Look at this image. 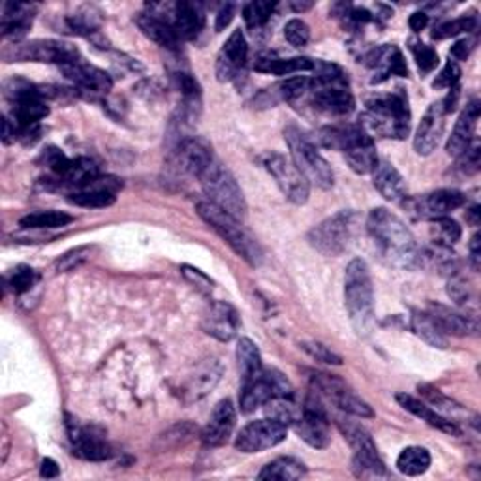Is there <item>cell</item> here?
Returning <instances> with one entry per match:
<instances>
[{
	"instance_id": "obj_1",
	"label": "cell",
	"mask_w": 481,
	"mask_h": 481,
	"mask_svg": "<svg viewBox=\"0 0 481 481\" xmlns=\"http://www.w3.org/2000/svg\"><path fill=\"white\" fill-rule=\"evenodd\" d=\"M367 229L380 248L382 256L391 265L412 269L417 265V245L410 229L391 210L378 207L373 209L367 219Z\"/></svg>"
},
{
	"instance_id": "obj_2",
	"label": "cell",
	"mask_w": 481,
	"mask_h": 481,
	"mask_svg": "<svg viewBox=\"0 0 481 481\" xmlns=\"http://www.w3.org/2000/svg\"><path fill=\"white\" fill-rule=\"evenodd\" d=\"M361 128L373 136L404 140L410 133V107L402 90L378 94L367 100V113L359 121Z\"/></svg>"
},
{
	"instance_id": "obj_3",
	"label": "cell",
	"mask_w": 481,
	"mask_h": 481,
	"mask_svg": "<svg viewBox=\"0 0 481 481\" xmlns=\"http://www.w3.org/2000/svg\"><path fill=\"white\" fill-rule=\"evenodd\" d=\"M320 142L327 149L342 150L344 159L350 169L367 176L373 173L378 164V155L373 136L361 128V125H342V126H327L320 132Z\"/></svg>"
},
{
	"instance_id": "obj_4",
	"label": "cell",
	"mask_w": 481,
	"mask_h": 481,
	"mask_svg": "<svg viewBox=\"0 0 481 481\" xmlns=\"http://www.w3.org/2000/svg\"><path fill=\"white\" fill-rule=\"evenodd\" d=\"M344 301L357 335H369L374 327V292L369 265L359 258L346 267Z\"/></svg>"
},
{
	"instance_id": "obj_5",
	"label": "cell",
	"mask_w": 481,
	"mask_h": 481,
	"mask_svg": "<svg viewBox=\"0 0 481 481\" xmlns=\"http://www.w3.org/2000/svg\"><path fill=\"white\" fill-rule=\"evenodd\" d=\"M196 210L198 215L213 228L215 232L236 250V254H239L248 265L260 267L263 263L262 245L241 226V220L226 213L224 209L210 203L209 200L198 202Z\"/></svg>"
},
{
	"instance_id": "obj_6",
	"label": "cell",
	"mask_w": 481,
	"mask_h": 481,
	"mask_svg": "<svg viewBox=\"0 0 481 481\" xmlns=\"http://www.w3.org/2000/svg\"><path fill=\"white\" fill-rule=\"evenodd\" d=\"M284 140L290 147L292 162L303 173L309 185H316L322 190H330L335 183L333 169L327 162L313 140L297 125H288L284 128Z\"/></svg>"
},
{
	"instance_id": "obj_7",
	"label": "cell",
	"mask_w": 481,
	"mask_h": 481,
	"mask_svg": "<svg viewBox=\"0 0 481 481\" xmlns=\"http://www.w3.org/2000/svg\"><path fill=\"white\" fill-rule=\"evenodd\" d=\"M200 183L210 203L219 205L237 220L246 217V200L243 196V190L232 176V171L219 159H215L213 164L202 173Z\"/></svg>"
},
{
	"instance_id": "obj_8",
	"label": "cell",
	"mask_w": 481,
	"mask_h": 481,
	"mask_svg": "<svg viewBox=\"0 0 481 481\" xmlns=\"http://www.w3.org/2000/svg\"><path fill=\"white\" fill-rule=\"evenodd\" d=\"M339 427L344 434V438L348 440L350 448L354 450V459H352V468L357 477H386L388 470L383 460L378 455V450L374 446V442L371 434L365 431L357 423L339 419Z\"/></svg>"
},
{
	"instance_id": "obj_9",
	"label": "cell",
	"mask_w": 481,
	"mask_h": 481,
	"mask_svg": "<svg viewBox=\"0 0 481 481\" xmlns=\"http://www.w3.org/2000/svg\"><path fill=\"white\" fill-rule=\"evenodd\" d=\"M273 397H294L292 383L286 376L275 369H263L258 376L243 380L239 404L245 414L254 412L256 408Z\"/></svg>"
},
{
	"instance_id": "obj_10",
	"label": "cell",
	"mask_w": 481,
	"mask_h": 481,
	"mask_svg": "<svg viewBox=\"0 0 481 481\" xmlns=\"http://www.w3.org/2000/svg\"><path fill=\"white\" fill-rule=\"evenodd\" d=\"M260 162L267 169L269 176L275 179L288 202H292L296 205H303L309 202L311 185L303 177V173L296 167V164L290 159L279 155V152L269 150L260 157Z\"/></svg>"
},
{
	"instance_id": "obj_11",
	"label": "cell",
	"mask_w": 481,
	"mask_h": 481,
	"mask_svg": "<svg viewBox=\"0 0 481 481\" xmlns=\"http://www.w3.org/2000/svg\"><path fill=\"white\" fill-rule=\"evenodd\" d=\"M356 215L352 210H340V213L325 219L309 232V243L323 256L342 254L352 237V226Z\"/></svg>"
},
{
	"instance_id": "obj_12",
	"label": "cell",
	"mask_w": 481,
	"mask_h": 481,
	"mask_svg": "<svg viewBox=\"0 0 481 481\" xmlns=\"http://www.w3.org/2000/svg\"><path fill=\"white\" fill-rule=\"evenodd\" d=\"M6 59H13L17 63H46V64H59L70 66L83 61L80 49L61 40H32L27 44H17L12 55H6Z\"/></svg>"
},
{
	"instance_id": "obj_13",
	"label": "cell",
	"mask_w": 481,
	"mask_h": 481,
	"mask_svg": "<svg viewBox=\"0 0 481 481\" xmlns=\"http://www.w3.org/2000/svg\"><path fill=\"white\" fill-rule=\"evenodd\" d=\"M313 386L316 390L314 393H320L330 399L331 402H335L337 408H340L342 412L357 416V417H374V412L369 407V402L359 399L340 378L333 374L320 373L313 376Z\"/></svg>"
},
{
	"instance_id": "obj_14",
	"label": "cell",
	"mask_w": 481,
	"mask_h": 481,
	"mask_svg": "<svg viewBox=\"0 0 481 481\" xmlns=\"http://www.w3.org/2000/svg\"><path fill=\"white\" fill-rule=\"evenodd\" d=\"M288 429L282 423L267 417L248 423L236 438V448L243 453H258L263 450H271L286 440Z\"/></svg>"
},
{
	"instance_id": "obj_15",
	"label": "cell",
	"mask_w": 481,
	"mask_h": 481,
	"mask_svg": "<svg viewBox=\"0 0 481 481\" xmlns=\"http://www.w3.org/2000/svg\"><path fill=\"white\" fill-rule=\"evenodd\" d=\"M66 427L73 455H78L85 460H106L113 455V450L106 440V433L100 427L82 425L78 419H73L70 416L66 421Z\"/></svg>"
},
{
	"instance_id": "obj_16",
	"label": "cell",
	"mask_w": 481,
	"mask_h": 481,
	"mask_svg": "<svg viewBox=\"0 0 481 481\" xmlns=\"http://www.w3.org/2000/svg\"><path fill=\"white\" fill-rule=\"evenodd\" d=\"M294 429L299 434L301 440L316 450H323L330 446V421H327V414L318 399L311 397L303 407L301 417L294 423Z\"/></svg>"
},
{
	"instance_id": "obj_17",
	"label": "cell",
	"mask_w": 481,
	"mask_h": 481,
	"mask_svg": "<svg viewBox=\"0 0 481 481\" xmlns=\"http://www.w3.org/2000/svg\"><path fill=\"white\" fill-rule=\"evenodd\" d=\"M467 202V196L463 192L459 190H436L431 192L427 196L407 200L404 205L410 209V213L419 217V219H440V217H448L451 210H457L459 207H463Z\"/></svg>"
},
{
	"instance_id": "obj_18",
	"label": "cell",
	"mask_w": 481,
	"mask_h": 481,
	"mask_svg": "<svg viewBox=\"0 0 481 481\" xmlns=\"http://www.w3.org/2000/svg\"><path fill=\"white\" fill-rule=\"evenodd\" d=\"M248 59V44L241 29L234 30L217 56V78L222 83L236 82Z\"/></svg>"
},
{
	"instance_id": "obj_19",
	"label": "cell",
	"mask_w": 481,
	"mask_h": 481,
	"mask_svg": "<svg viewBox=\"0 0 481 481\" xmlns=\"http://www.w3.org/2000/svg\"><path fill=\"white\" fill-rule=\"evenodd\" d=\"M365 64L373 70V83H383L393 75L408 78V66L397 46H380L365 55Z\"/></svg>"
},
{
	"instance_id": "obj_20",
	"label": "cell",
	"mask_w": 481,
	"mask_h": 481,
	"mask_svg": "<svg viewBox=\"0 0 481 481\" xmlns=\"http://www.w3.org/2000/svg\"><path fill=\"white\" fill-rule=\"evenodd\" d=\"M446 111L440 102H434L429 106V109L423 115V119L416 130L414 136V149L417 155L429 157L431 152L438 147L442 136H444L446 128Z\"/></svg>"
},
{
	"instance_id": "obj_21",
	"label": "cell",
	"mask_w": 481,
	"mask_h": 481,
	"mask_svg": "<svg viewBox=\"0 0 481 481\" xmlns=\"http://www.w3.org/2000/svg\"><path fill=\"white\" fill-rule=\"evenodd\" d=\"M123 188V183L115 177H96L90 185L82 190L70 192L68 202L87 207V209H104L115 203L117 200V192Z\"/></svg>"
},
{
	"instance_id": "obj_22",
	"label": "cell",
	"mask_w": 481,
	"mask_h": 481,
	"mask_svg": "<svg viewBox=\"0 0 481 481\" xmlns=\"http://www.w3.org/2000/svg\"><path fill=\"white\" fill-rule=\"evenodd\" d=\"M236 421H237V414H236L234 402L229 399L220 400L215 407L213 414H210V419L202 433L203 444L209 448L224 446L229 440V436L234 434Z\"/></svg>"
},
{
	"instance_id": "obj_23",
	"label": "cell",
	"mask_w": 481,
	"mask_h": 481,
	"mask_svg": "<svg viewBox=\"0 0 481 481\" xmlns=\"http://www.w3.org/2000/svg\"><path fill=\"white\" fill-rule=\"evenodd\" d=\"M241 327L237 311L229 303L215 301L209 306L203 316V330L207 335L215 337L220 342L232 340Z\"/></svg>"
},
{
	"instance_id": "obj_24",
	"label": "cell",
	"mask_w": 481,
	"mask_h": 481,
	"mask_svg": "<svg viewBox=\"0 0 481 481\" xmlns=\"http://www.w3.org/2000/svg\"><path fill=\"white\" fill-rule=\"evenodd\" d=\"M63 72L66 75V80L72 82L75 89H80V92L92 96V99H99V96L107 94L113 87V82L107 72L90 66L83 61L64 66Z\"/></svg>"
},
{
	"instance_id": "obj_25",
	"label": "cell",
	"mask_w": 481,
	"mask_h": 481,
	"mask_svg": "<svg viewBox=\"0 0 481 481\" xmlns=\"http://www.w3.org/2000/svg\"><path fill=\"white\" fill-rule=\"evenodd\" d=\"M173 155H176V164L181 167V171L190 173V176H194L198 179L217 159L213 149L200 138L183 140L176 149H173Z\"/></svg>"
},
{
	"instance_id": "obj_26",
	"label": "cell",
	"mask_w": 481,
	"mask_h": 481,
	"mask_svg": "<svg viewBox=\"0 0 481 481\" xmlns=\"http://www.w3.org/2000/svg\"><path fill=\"white\" fill-rule=\"evenodd\" d=\"M169 23L181 40H194L205 25V13L200 3H177L171 6Z\"/></svg>"
},
{
	"instance_id": "obj_27",
	"label": "cell",
	"mask_w": 481,
	"mask_h": 481,
	"mask_svg": "<svg viewBox=\"0 0 481 481\" xmlns=\"http://www.w3.org/2000/svg\"><path fill=\"white\" fill-rule=\"evenodd\" d=\"M479 102L472 100L467 104V107L463 109V113L459 115V119L455 123V128L451 132V136L448 140V152L451 157H460L463 152L468 149V145L474 142V133H476V126L479 121Z\"/></svg>"
},
{
	"instance_id": "obj_28",
	"label": "cell",
	"mask_w": 481,
	"mask_h": 481,
	"mask_svg": "<svg viewBox=\"0 0 481 481\" xmlns=\"http://www.w3.org/2000/svg\"><path fill=\"white\" fill-rule=\"evenodd\" d=\"M427 314L433 318V322L438 325V330L444 335H453V337H467L477 331L476 322L463 313H457L446 305L440 303H431Z\"/></svg>"
},
{
	"instance_id": "obj_29",
	"label": "cell",
	"mask_w": 481,
	"mask_h": 481,
	"mask_svg": "<svg viewBox=\"0 0 481 481\" xmlns=\"http://www.w3.org/2000/svg\"><path fill=\"white\" fill-rule=\"evenodd\" d=\"M373 183L374 188L388 202L407 200V183H404L397 167L388 160H378V164L373 169Z\"/></svg>"
},
{
	"instance_id": "obj_30",
	"label": "cell",
	"mask_w": 481,
	"mask_h": 481,
	"mask_svg": "<svg viewBox=\"0 0 481 481\" xmlns=\"http://www.w3.org/2000/svg\"><path fill=\"white\" fill-rule=\"evenodd\" d=\"M397 402L400 404V407L404 410H408L410 414H414L416 417H419L421 421H425L429 423L431 427L442 431V433H446V434H453V436H459L460 434V429L457 427V423L444 417V416H440L436 410H433L427 402H423L412 395H407V393H399L397 395Z\"/></svg>"
},
{
	"instance_id": "obj_31",
	"label": "cell",
	"mask_w": 481,
	"mask_h": 481,
	"mask_svg": "<svg viewBox=\"0 0 481 481\" xmlns=\"http://www.w3.org/2000/svg\"><path fill=\"white\" fill-rule=\"evenodd\" d=\"M138 27L142 29V32L152 40L155 44H159L160 47H166L169 51H177L179 49V42L181 38L177 36L176 29H173L166 19L152 15V13H140L136 19Z\"/></svg>"
},
{
	"instance_id": "obj_32",
	"label": "cell",
	"mask_w": 481,
	"mask_h": 481,
	"mask_svg": "<svg viewBox=\"0 0 481 481\" xmlns=\"http://www.w3.org/2000/svg\"><path fill=\"white\" fill-rule=\"evenodd\" d=\"M254 68L262 73H273V75H292L297 72H313L314 61L306 59V56H292V59H280L277 55L265 53L260 55Z\"/></svg>"
},
{
	"instance_id": "obj_33",
	"label": "cell",
	"mask_w": 481,
	"mask_h": 481,
	"mask_svg": "<svg viewBox=\"0 0 481 481\" xmlns=\"http://www.w3.org/2000/svg\"><path fill=\"white\" fill-rule=\"evenodd\" d=\"M34 13H36V6L32 4L8 3L3 12V23H0L3 34L13 36L15 40H19V38L25 36L27 30L30 29L34 21Z\"/></svg>"
},
{
	"instance_id": "obj_34",
	"label": "cell",
	"mask_w": 481,
	"mask_h": 481,
	"mask_svg": "<svg viewBox=\"0 0 481 481\" xmlns=\"http://www.w3.org/2000/svg\"><path fill=\"white\" fill-rule=\"evenodd\" d=\"M306 474L305 465L301 460L294 459V457H279L275 459L273 463H269L267 467H263V470L258 474L260 479H267V481H296L301 479Z\"/></svg>"
},
{
	"instance_id": "obj_35",
	"label": "cell",
	"mask_w": 481,
	"mask_h": 481,
	"mask_svg": "<svg viewBox=\"0 0 481 481\" xmlns=\"http://www.w3.org/2000/svg\"><path fill=\"white\" fill-rule=\"evenodd\" d=\"M311 90V78H305V75H297V78H288L286 82L275 85L273 89H267L263 94L269 96L267 106H275L277 102H296Z\"/></svg>"
},
{
	"instance_id": "obj_36",
	"label": "cell",
	"mask_w": 481,
	"mask_h": 481,
	"mask_svg": "<svg viewBox=\"0 0 481 481\" xmlns=\"http://www.w3.org/2000/svg\"><path fill=\"white\" fill-rule=\"evenodd\" d=\"M410 325H412V331L419 339L425 340L429 346H433V348H440V350L448 348V337L438 330V325L433 322V318L427 313L414 311L410 318Z\"/></svg>"
},
{
	"instance_id": "obj_37",
	"label": "cell",
	"mask_w": 481,
	"mask_h": 481,
	"mask_svg": "<svg viewBox=\"0 0 481 481\" xmlns=\"http://www.w3.org/2000/svg\"><path fill=\"white\" fill-rule=\"evenodd\" d=\"M431 467V453L421 446L404 448L397 457V470L404 476H421Z\"/></svg>"
},
{
	"instance_id": "obj_38",
	"label": "cell",
	"mask_w": 481,
	"mask_h": 481,
	"mask_svg": "<svg viewBox=\"0 0 481 481\" xmlns=\"http://www.w3.org/2000/svg\"><path fill=\"white\" fill-rule=\"evenodd\" d=\"M263 407H265L267 417L282 423V425L286 427L294 425L303 412V408L294 402V397H273V399H269Z\"/></svg>"
},
{
	"instance_id": "obj_39",
	"label": "cell",
	"mask_w": 481,
	"mask_h": 481,
	"mask_svg": "<svg viewBox=\"0 0 481 481\" xmlns=\"http://www.w3.org/2000/svg\"><path fill=\"white\" fill-rule=\"evenodd\" d=\"M237 361L241 380H248L253 376H258L263 371V363L258 346L250 339H241L237 344Z\"/></svg>"
},
{
	"instance_id": "obj_40",
	"label": "cell",
	"mask_w": 481,
	"mask_h": 481,
	"mask_svg": "<svg viewBox=\"0 0 481 481\" xmlns=\"http://www.w3.org/2000/svg\"><path fill=\"white\" fill-rule=\"evenodd\" d=\"M102 13L92 8V6H83L80 10H75V13L66 17V25L73 34L80 36H90L92 32L99 30L102 23Z\"/></svg>"
},
{
	"instance_id": "obj_41",
	"label": "cell",
	"mask_w": 481,
	"mask_h": 481,
	"mask_svg": "<svg viewBox=\"0 0 481 481\" xmlns=\"http://www.w3.org/2000/svg\"><path fill=\"white\" fill-rule=\"evenodd\" d=\"M73 220L72 215L63 213V210H38L19 220L23 228L29 229H53V228H64Z\"/></svg>"
},
{
	"instance_id": "obj_42",
	"label": "cell",
	"mask_w": 481,
	"mask_h": 481,
	"mask_svg": "<svg viewBox=\"0 0 481 481\" xmlns=\"http://www.w3.org/2000/svg\"><path fill=\"white\" fill-rule=\"evenodd\" d=\"M417 390H419V393H421L423 399L433 404V407H434L433 410H436L440 416H444V417L451 419V417H455L459 414H465V410L460 408V404H457L455 400L448 399L446 395H442L440 390L429 386V383H419Z\"/></svg>"
},
{
	"instance_id": "obj_43",
	"label": "cell",
	"mask_w": 481,
	"mask_h": 481,
	"mask_svg": "<svg viewBox=\"0 0 481 481\" xmlns=\"http://www.w3.org/2000/svg\"><path fill=\"white\" fill-rule=\"evenodd\" d=\"M431 236L436 246L451 248L460 239V236H463V229L450 217H440L433 219L431 222Z\"/></svg>"
},
{
	"instance_id": "obj_44",
	"label": "cell",
	"mask_w": 481,
	"mask_h": 481,
	"mask_svg": "<svg viewBox=\"0 0 481 481\" xmlns=\"http://www.w3.org/2000/svg\"><path fill=\"white\" fill-rule=\"evenodd\" d=\"M476 27H477V19L474 15H463V17L453 19V21L436 25L431 36L434 38V40H446V38H453L463 32H472L476 30Z\"/></svg>"
},
{
	"instance_id": "obj_45",
	"label": "cell",
	"mask_w": 481,
	"mask_h": 481,
	"mask_svg": "<svg viewBox=\"0 0 481 481\" xmlns=\"http://www.w3.org/2000/svg\"><path fill=\"white\" fill-rule=\"evenodd\" d=\"M277 4L275 3H248L245 8H243V19L248 29H262L267 21L269 17L273 15Z\"/></svg>"
},
{
	"instance_id": "obj_46",
	"label": "cell",
	"mask_w": 481,
	"mask_h": 481,
	"mask_svg": "<svg viewBox=\"0 0 481 481\" xmlns=\"http://www.w3.org/2000/svg\"><path fill=\"white\" fill-rule=\"evenodd\" d=\"M38 282V275L29 265H17L8 277L10 290L17 296H23L32 290V286Z\"/></svg>"
},
{
	"instance_id": "obj_47",
	"label": "cell",
	"mask_w": 481,
	"mask_h": 481,
	"mask_svg": "<svg viewBox=\"0 0 481 481\" xmlns=\"http://www.w3.org/2000/svg\"><path fill=\"white\" fill-rule=\"evenodd\" d=\"M410 44H412L410 49L414 53V59H416L417 68L421 70V73L433 72L438 66V53L431 46L417 42V40H412Z\"/></svg>"
},
{
	"instance_id": "obj_48",
	"label": "cell",
	"mask_w": 481,
	"mask_h": 481,
	"mask_svg": "<svg viewBox=\"0 0 481 481\" xmlns=\"http://www.w3.org/2000/svg\"><path fill=\"white\" fill-rule=\"evenodd\" d=\"M284 38L294 47H305L311 40V29L301 19H292L284 27Z\"/></svg>"
},
{
	"instance_id": "obj_49",
	"label": "cell",
	"mask_w": 481,
	"mask_h": 481,
	"mask_svg": "<svg viewBox=\"0 0 481 481\" xmlns=\"http://www.w3.org/2000/svg\"><path fill=\"white\" fill-rule=\"evenodd\" d=\"M479 166H481V147L474 140L463 155L457 157V167L460 173H465V176H474V173L479 171Z\"/></svg>"
},
{
	"instance_id": "obj_50",
	"label": "cell",
	"mask_w": 481,
	"mask_h": 481,
	"mask_svg": "<svg viewBox=\"0 0 481 481\" xmlns=\"http://www.w3.org/2000/svg\"><path fill=\"white\" fill-rule=\"evenodd\" d=\"M301 348L316 361H322V363H327V365H342V357L337 356L333 350L327 348V346L322 344V342H316V340L303 342Z\"/></svg>"
},
{
	"instance_id": "obj_51",
	"label": "cell",
	"mask_w": 481,
	"mask_h": 481,
	"mask_svg": "<svg viewBox=\"0 0 481 481\" xmlns=\"http://www.w3.org/2000/svg\"><path fill=\"white\" fill-rule=\"evenodd\" d=\"M89 256H90V246L72 248L63 258H59V262H56V269H59V271H72L73 267H78L83 262H87Z\"/></svg>"
},
{
	"instance_id": "obj_52",
	"label": "cell",
	"mask_w": 481,
	"mask_h": 481,
	"mask_svg": "<svg viewBox=\"0 0 481 481\" xmlns=\"http://www.w3.org/2000/svg\"><path fill=\"white\" fill-rule=\"evenodd\" d=\"M448 294L457 305H467L472 299V288L463 277L451 275L450 284H448Z\"/></svg>"
},
{
	"instance_id": "obj_53",
	"label": "cell",
	"mask_w": 481,
	"mask_h": 481,
	"mask_svg": "<svg viewBox=\"0 0 481 481\" xmlns=\"http://www.w3.org/2000/svg\"><path fill=\"white\" fill-rule=\"evenodd\" d=\"M460 80V68L455 61H448V64L444 66V70H442L438 75H436V80L433 82V87L434 89H451L459 83Z\"/></svg>"
},
{
	"instance_id": "obj_54",
	"label": "cell",
	"mask_w": 481,
	"mask_h": 481,
	"mask_svg": "<svg viewBox=\"0 0 481 481\" xmlns=\"http://www.w3.org/2000/svg\"><path fill=\"white\" fill-rule=\"evenodd\" d=\"M183 275H185L188 280L194 282L198 288H202V290H205V292L213 290V282H210V280L200 271V269H194V267L185 265V267H183Z\"/></svg>"
},
{
	"instance_id": "obj_55",
	"label": "cell",
	"mask_w": 481,
	"mask_h": 481,
	"mask_svg": "<svg viewBox=\"0 0 481 481\" xmlns=\"http://www.w3.org/2000/svg\"><path fill=\"white\" fill-rule=\"evenodd\" d=\"M234 15H236V6L234 4H224L219 13H217V32H222L226 27H229V23L234 21Z\"/></svg>"
},
{
	"instance_id": "obj_56",
	"label": "cell",
	"mask_w": 481,
	"mask_h": 481,
	"mask_svg": "<svg viewBox=\"0 0 481 481\" xmlns=\"http://www.w3.org/2000/svg\"><path fill=\"white\" fill-rule=\"evenodd\" d=\"M472 47H474V46H472L470 40H459V42L451 47L450 56H453L455 63H457V61H467L468 56H470Z\"/></svg>"
},
{
	"instance_id": "obj_57",
	"label": "cell",
	"mask_w": 481,
	"mask_h": 481,
	"mask_svg": "<svg viewBox=\"0 0 481 481\" xmlns=\"http://www.w3.org/2000/svg\"><path fill=\"white\" fill-rule=\"evenodd\" d=\"M470 265L474 267V271H479L481 265V241H479V234H476L470 241Z\"/></svg>"
},
{
	"instance_id": "obj_58",
	"label": "cell",
	"mask_w": 481,
	"mask_h": 481,
	"mask_svg": "<svg viewBox=\"0 0 481 481\" xmlns=\"http://www.w3.org/2000/svg\"><path fill=\"white\" fill-rule=\"evenodd\" d=\"M408 25L414 32H421L423 29H425L429 25V15L425 12H416L410 15L408 19Z\"/></svg>"
},
{
	"instance_id": "obj_59",
	"label": "cell",
	"mask_w": 481,
	"mask_h": 481,
	"mask_svg": "<svg viewBox=\"0 0 481 481\" xmlns=\"http://www.w3.org/2000/svg\"><path fill=\"white\" fill-rule=\"evenodd\" d=\"M59 465H56L55 463V460L53 459H44L42 460V468H40V476L42 477H47V479H51V477H56V476H59Z\"/></svg>"
},
{
	"instance_id": "obj_60",
	"label": "cell",
	"mask_w": 481,
	"mask_h": 481,
	"mask_svg": "<svg viewBox=\"0 0 481 481\" xmlns=\"http://www.w3.org/2000/svg\"><path fill=\"white\" fill-rule=\"evenodd\" d=\"M292 8L296 12H306V10L313 8V3H292Z\"/></svg>"
}]
</instances>
